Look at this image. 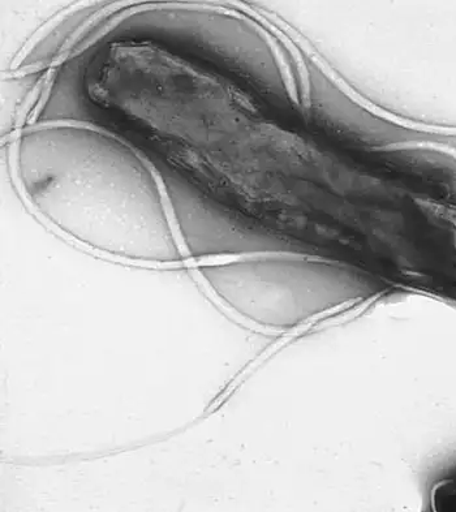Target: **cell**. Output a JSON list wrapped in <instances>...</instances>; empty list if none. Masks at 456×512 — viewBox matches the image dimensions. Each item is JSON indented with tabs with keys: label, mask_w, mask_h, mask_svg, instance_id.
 Listing matches in <instances>:
<instances>
[{
	"label": "cell",
	"mask_w": 456,
	"mask_h": 512,
	"mask_svg": "<svg viewBox=\"0 0 456 512\" xmlns=\"http://www.w3.org/2000/svg\"><path fill=\"white\" fill-rule=\"evenodd\" d=\"M20 180L38 213L105 255L149 264L183 261L156 178L126 145L76 127L20 141Z\"/></svg>",
	"instance_id": "cell-1"
},
{
	"label": "cell",
	"mask_w": 456,
	"mask_h": 512,
	"mask_svg": "<svg viewBox=\"0 0 456 512\" xmlns=\"http://www.w3.org/2000/svg\"><path fill=\"white\" fill-rule=\"evenodd\" d=\"M434 505L442 509H456V475L449 477L438 486L434 493Z\"/></svg>",
	"instance_id": "cell-3"
},
{
	"label": "cell",
	"mask_w": 456,
	"mask_h": 512,
	"mask_svg": "<svg viewBox=\"0 0 456 512\" xmlns=\"http://www.w3.org/2000/svg\"><path fill=\"white\" fill-rule=\"evenodd\" d=\"M307 266L291 260H251L202 266L210 290L248 321L268 329L295 328L320 308L305 278Z\"/></svg>",
	"instance_id": "cell-2"
}]
</instances>
